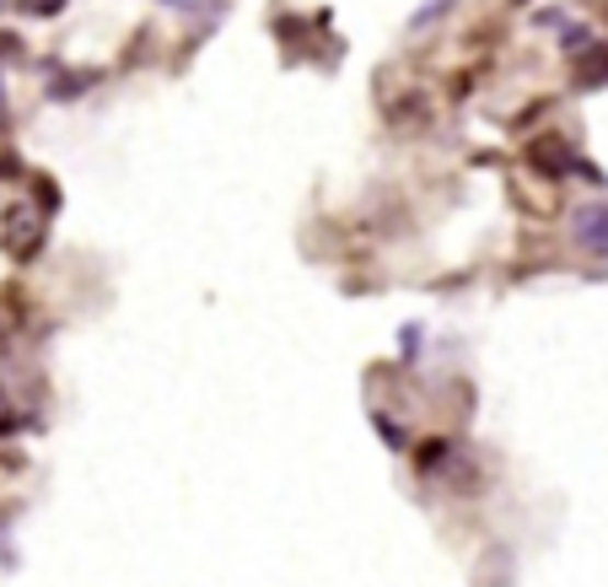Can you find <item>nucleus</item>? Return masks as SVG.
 Returning a JSON list of instances; mask_svg holds the SVG:
<instances>
[{
	"instance_id": "obj_1",
	"label": "nucleus",
	"mask_w": 608,
	"mask_h": 587,
	"mask_svg": "<svg viewBox=\"0 0 608 587\" xmlns=\"http://www.w3.org/2000/svg\"><path fill=\"white\" fill-rule=\"evenodd\" d=\"M523 162H528L544 184H560V179H571V173L582 168V157H576V146H571L565 135H534V140L523 146Z\"/></svg>"
},
{
	"instance_id": "obj_2",
	"label": "nucleus",
	"mask_w": 608,
	"mask_h": 587,
	"mask_svg": "<svg viewBox=\"0 0 608 587\" xmlns=\"http://www.w3.org/2000/svg\"><path fill=\"white\" fill-rule=\"evenodd\" d=\"M0 249L16 264H27L44 249V216H38L33 205H11V210H5V227H0Z\"/></svg>"
},
{
	"instance_id": "obj_3",
	"label": "nucleus",
	"mask_w": 608,
	"mask_h": 587,
	"mask_svg": "<svg viewBox=\"0 0 608 587\" xmlns=\"http://www.w3.org/2000/svg\"><path fill=\"white\" fill-rule=\"evenodd\" d=\"M571 243L587 254V260L608 264V199H587L571 210Z\"/></svg>"
},
{
	"instance_id": "obj_4",
	"label": "nucleus",
	"mask_w": 608,
	"mask_h": 587,
	"mask_svg": "<svg viewBox=\"0 0 608 587\" xmlns=\"http://www.w3.org/2000/svg\"><path fill=\"white\" fill-rule=\"evenodd\" d=\"M571 87H576V92L608 87V44H587L582 55H571Z\"/></svg>"
},
{
	"instance_id": "obj_5",
	"label": "nucleus",
	"mask_w": 608,
	"mask_h": 587,
	"mask_svg": "<svg viewBox=\"0 0 608 587\" xmlns=\"http://www.w3.org/2000/svg\"><path fill=\"white\" fill-rule=\"evenodd\" d=\"M404 97H410V103H393V108H388V125L410 130V125L431 119V97H426V92H404Z\"/></svg>"
},
{
	"instance_id": "obj_6",
	"label": "nucleus",
	"mask_w": 608,
	"mask_h": 587,
	"mask_svg": "<svg viewBox=\"0 0 608 587\" xmlns=\"http://www.w3.org/2000/svg\"><path fill=\"white\" fill-rule=\"evenodd\" d=\"M447 458H452V442L447 437H426V448H415V469L436 474V469H447Z\"/></svg>"
},
{
	"instance_id": "obj_7",
	"label": "nucleus",
	"mask_w": 608,
	"mask_h": 587,
	"mask_svg": "<svg viewBox=\"0 0 608 587\" xmlns=\"http://www.w3.org/2000/svg\"><path fill=\"white\" fill-rule=\"evenodd\" d=\"M587 44H593V27H587V22H571V16H565V22H560V55H582Z\"/></svg>"
},
{
	"instance_id": "obj_8",
	"label": "nucleus",
	"mask_w": 608,
	"mask_h": 587,
	"mask_svg": "<svg viewBox=\"0 0 608 587\" xmlns=\"http://www.w3.org/2000/svg\"><path fill=\"white\" fill-rule=\"evenodd\" d=\"M371 426H377V437H382L393 453H404V448H410V431H404L393 415H382V410H377V415H371Z\"/></svg>"
},
{
	"instance_id": "obj_9",
	"label": "nucleus",
	"mask_w": 608,
	"mask_h": 587,
	"mask_svg": "<svg viewBox=\"0 0 608 587\" xmlns=\"http://www.w3.org/2000/svg\"><path fill=\"white\" fill-rule=\"evenodd\" d=\"M452 5H458V0H421V11L410 16V33H426L431 22H441V16H447Z\"/></svg>"
},
{
	"instance_id": "obj_10",
	"label": "nucleus",
	"mask_w": 608,
	"mask_h": 587,
	"mask_svg": "<svg viewBox=\"0 0 608 587\" xmlns=\"http://www.w3.org/2000/svg\"><path fill=\"white\" fill-rule=\"evenodd\" d=\"M81 87H92V76H87V70H60V81H55V92H49V97H55V103H70Z\"/></svg>"
},
{
	"instance_id": "obj_11",
	"label": "nucleus",
	"mask_w": 608,
	"mask_h": 587,
	"mask_svg": "<svg viewBox=\"0 0 608 587\" xmlns=\"http://www.w3.org/2000/svg\"><path fill=\"white\" fill-rule=\"evenodd\" d=\"M157 5H168L179 16H221V0H157Z\"/></svg>"
},
{
	"instance_id": "obj_12",
	"label": "nucleus",
	"mask_w": 608,
	"mask_h": 587,
	"mask_svg": "<svg viewBox=\"0 0 608 587\" xmlns=\"http://www.w3.org/2000/svg\"><path fill=\"white\" fill-rule=\"evenodd\" d=\"M70 0H16V11L22 16H33V22H49V16H60Z\"/></svg>"
},
{
	"instance_id": "obj_13",
	"label": "nucleus",
	"mask_w": 608,
	"mask_h": 587,
	"mask_svg": "<svg viewBox=\"0 0 608 587\" xmlns=\"http://www.w3.org/2000/svg\"><path fill=\"white\" fill-rule=\"evenodd\" d=\"M11 426H16V415H11V399L0 393V431H11Z\"/></svg>"
},
{
	"instance_id": "obj_14",
	"label": "nucleus",
	"mask_w": 608,
	"mask_h": 587,
	"mask_svg": "<svg viewBox=\"0 0 608 587\" xmlns=\"http://www.w3.org/2000/svg\"><path fill=\"white\" fill-rule=\"evenodd\" d=\"M0 119H5V76H0Z\"/></svg>"
},
{
	"instance_id": "obj_15",
	"label": "nucleus",
	"mask_w": 608,
	"mask_h": 587,
	"mask_svg": "<svg viewBox=\"0 0 608 587\" xmlns=\"http://www.w3.org/2000/svg\"><path fill=\"white\" fill-rule=\"evenodd\" d=\"M523 5H528V0H523Z\"/></svg>"
},
{
	"instance_id": "obj_16",
	"label": "nucleus",
	"mask_w": 608,
	"mask_h": 587,
	"mask_svg": "<svg viewBox=\"0 0 608 587\" xmlns=\"http://www.w3.org/2000/svg\"><path fill=\"white\" fill-rule=\"evenodd\" d=\"M0 5H5V0H0Z\"/></svg>"
}]
</instances>
